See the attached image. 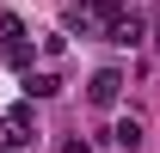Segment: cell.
Segmentation results:
<instances>
[{
    "instance_id": "1",
    "label": "cell",
    "mask_w": 160,
    "mask_h": 153,
    "mask_svg": "<svg viewBox=\"0 0 160 153\" xmlns=\"http://www.w3.org/2000/svg\"><path fill=\"white\" fill-rule=\"evenodd\" d=\"M31 141H37V123H31V104H19V110H6V116H0V147H6V153L31 147Z\"/></svg>"
},
{
    "instance_id": "2",
    "label": "cell",
    "mask_w": 160,
    "mask_h": 153,
    "mask_svg": "<svg viewBox=\"0 0 160 153\" xmlns=\"http://www.w3.org/2000/svg\"><path fill=\"white\" fill-rule=\"evenodd\" d=\"M0 55L31 74V43H25V25H19V19H0Z\"/></svg>"
},
{
    "instance_id": "3",
    "label": "cell",
    "mask_w": 160,
    "mask_h": 153,
    "mask_svg": "<svg viewBox=\"0 0 160 153\" xmlns=\"http://www.w3.org/2000/svg\"><path fill=\"white\" fill-rule=\"evenodd\" d=\"M117 92H123V74H117V67H99L92 86H86V98H92L99 110H105V104H117Z\"/></svg>"
},
{
    "instance_id": "4",
    "label": "cell",
    "mask_w": 160,
    "mask_h": 153,
    "mask_svg": "<svg viewBox=\"0 0 160 153\" xmlns=\"http://www.w3.org/2000/svg\"><path fill=\"white\" fill-rule=\"evenodd\" d=\"M105 37H111V43H123V49H136V43H142V19H136V12H117Z\"/></svg>"
},
{
    "instance_id": "5",
    "label": "cell",
    "mask_w": 160,
    "mask_h": 153,
    "mask_svg": "<svg viewBox=\"0 0 160 153\" xmlns=\"http://www.w3.org/2000/svg\"><path fill=\"white\" fill-rule=\"evenodd\" d=\"M111 141H117L123 153H136V147H142V123H136V116H123L117 129H111Z\"/></svg>"
},
{
    "instance_id": "6",
    "label": "cell",
    "mask_w": 160,
    "mask_h": 153,
    "mask_svg": "<svg viewBox=\"0 0 160 153\" xmlns=\"http://www.w3.org/2000/svg\"><path fill=\"white\" fill-rule=\"evenodd\" d=\"M25 92H31V98H56L62 80H56V74H25Z\"/></svg>"
},
{
    "instance_id": "7",
    "label": "cell",
    "mask_w": 160,
    "mask_h": 153,
    "mask_svg": "<svg viewBox=\"0 0 160 153\" xmlns=\"http://www.w3.org/2000/svg\"><path fill=\"white\" fill-rule=\"evenodd\" d=\"M154 49H160V37H154Z\"/></svg>"
}]
</instances>
